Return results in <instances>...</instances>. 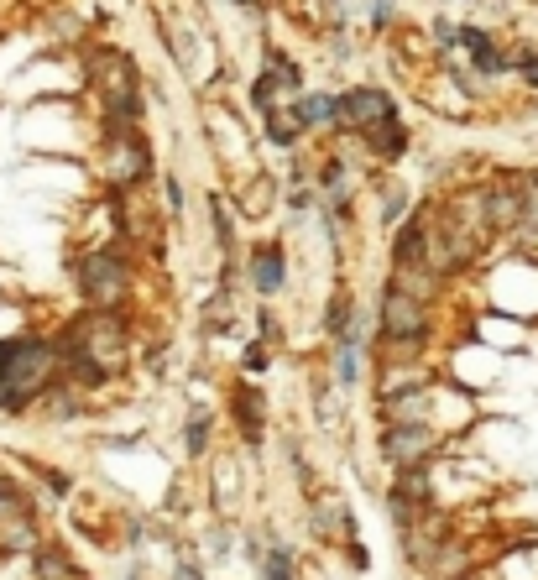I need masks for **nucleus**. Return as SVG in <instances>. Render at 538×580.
<instances>
[{
    "label": "nucleus",
    "instance_id": "f257e3e1",
    "mask_svg": "<svg viewBox=\"0 0 538 580\" xmlns=\"http://www.w3.org/2000/svg\"><path fill=\"white\" fill-rule=\"evenodd\" d=\"M74 351H79V371L84 377H100L121 361V319L95 314V319H79L74 324Z\"/></svg>",
    "mask_w": 538,
    "mask_h": 580
},
{
    "label": "nucleus",
    "instance_id": "f03ea898",
    "mask_svg": "<svg viewBox=\"0 0 538 580\" xmlns=\"http://www.w3.org/2000/svg\"><path fill=\"white\" fill-rule=\"evenodd\" d=\"M89 74L100 79V89H105V100H110L115 115H131V110H136V68H131L121 53L100 48L95 58H89Z\"/></svg>",
    "mask_w": 538,
    "mask_h": 580
},
{
    "label": "nucleus",
    "instance_id": "7ed1b4c3",
    "mask_svg": "<svg viewBox=\"0 0 538 580\" xmlns=\"http://www.w3.org/2000/svg\"><path fill=\"white\" fill-rule=\"evenodd\" d=\"M79 283L95 304H115V298L126 293V262L115 257V251H89L79 262Z\"/></svg>",
    "mask_w": 538,
    "mask_h": 580
},
{
    "label": "nucleus",
    "instance_id": "20e7f679",
    "mask_svg": "<svg viewBox=\"0 0 538 580\" xmlns=\"http://www.w3.org/2000/svg\"><path fill=\"white\" fill-rule=\"evenodd\" d=\"M340 121L371 131V126L392 121V100L382 95V89H356V95H345V100H340Z\"/></svg>",
    "mask_w": 538,
    "mask_h": 580
},
{
    "label": "nucleus",
    "instance_id": "39448f33",
    "mask_svg": "<svg viewBox=\"0 0 538 580\" xmlns=\"http://www.w3.org/2000/svg\"><path fill=\"white\" fill-rule=\"evenodd\" d=\"M382 324H387V335H418V330H424V309H418V293L387 288V298H382Z\"/></svg>",
    "mask_w": 538,
    "mask_h": 580
},
{
    "label": "nucleus",
    "instance_id": "423d86ee",
    "mask_svg": "<svg viewBox=\"0 0 538 580\" xmlns=\"http://www.w3.org/2000/svg\"><path fill=\"white\" fill-rule=\"evenodd\" d=\"M429 445H434V434H429V429L397 424V429L387 434V455L397 460V466H413V455H429Z\"/></svg>",
    "mask_w": 538,
    "mask_h": 580
},
{
    "label": "nucleus",
    "instance_id": "0eeeda50",
    "mask_svg": "<svg viewBox=\"0 0 538 580\" xmlns=\"http://www.w3.org/2000/svg\"><path fill=\"white\" fill-rule=\"evenodd\" d=\"M251 277H256V288H262V293H277V288H283V257H277L272 246H262V251H256V262H251Z\"/></svg>",
    "mask_w": 538,
    "mask_h": 580
},
{
    "label": "nucleus",
    "instance_id": "6e6552de",
    "mask_svg": "<svg viewBox=\"0 0 538 580\" xmlns=\"http://www.w3.org/2000/svg\"><path fill=\"white\" fill-rule=\"evenodd\" d=\"M330 115H340V100H324V95H303V105H298V121L303 126H324Z\"/></svg>",
    "mask_w": 538,
    "mask_h": 580
},
{
    "label": "nucleus",
    "instance_id": "1a4fd4ad",
    "mask_svg": "<svg viewBox=\"0 0 538 580\" xmlns=\"http://www.w3.org/2000/svg\"><path fill=\"white\" fill-rule=\"evenodd\" d=\"M371 147H377V152H387V157H397V152H403V126H397V121L371 126Z\"/></svg>",
    "mask_w": 538,
    "mask_h": 580
},
{
    "label": "nucleus",
    "instance_id": "9d476101",
    "mask_svg": "<svg viewBox=\"0 0 538 580\" xmlns=\"http://www.w3.org/2000/svg\"><path fill=\"white\" fill-rule=\"evenodd\" d=\"M267 136H272V142H283V147H293V142H298V121H293V115H277V110H272Z\"/></svg>",
    "mask_w": 538,
    "mask_h": 580
},
{
    "label": "nucleus",
    "instance_id": "9b49d317",
    "mask_svg": "<svg viewBox=\"0 0 538 580\" xmlns=\"http://www.w3.org/2000/svg\"><path fill=\"white\" fill-rule=\"evenodd\" d=\"M267 580H288V554H283V549L267 554Z\"/></svg>",
    "mask_w": 538,
    "mask_h": 580
},
{
    "label": "nucleus",
    "instance_id": "f8f14e48",
    "mask_svg": "<svg viewBox=\"0 0 538 580\" xmlns=\"http://www.w3.org/2000/svg\"><path fill=\"white\" fill-rule=\"evenodd\" d=\"M345 319H350V298H335V304H330V330L335 335L345 330Z\"/></svg>",
    "mask_w": 538,
    "mask_h": 580
},
{
    "label": "nucleus",
    "instance_id": "ddd939ff",
    "mask_svg": "<svg viewBox=\"0 0 538 580\" xmlns=\"http://www.w3.org/2000/svg\"><path fill=\"white\" fill-rule=\"evenodd\" d=\"M335 371H340V382H356V356L340 351V366H335Z\"/></svg>",
    "mask_w": 538,
    "mask_h": 580
},
{
    "label": "nucleus",
    "instance_id": "4468645a",
    "mask_svg": "<svg viewBox=\"0 0 538 580\" xmlns=\"http://www.w3.org/2000/svg\"><path fill=\"white\" fill-rule=\"evenodd\" d=\"M246 366H251V371L267 366V351H262V345H251V351H246Z\"/></svg>",
    "mask_w": 538,
    "mask_h": 580
},
{
    "label": "nucleus",
    "instance_id": "2eb2a0df",
    "mask_svg": "<svg viewBox=\"0 0 538 580\" xmlns=\"http://www.w3.org/2000/svg\"><path fill=\"white\" fill-rule=\"evenodd\" d=\"M392 6H397V0H377V27H382V21L392 16Z\"/></svg>",
    "mask_w": 538,
    "mask_h": 580
},
{
    "label": "nucleus",
    "instance_id": "dca6fc26",
    "mask_svg": "<svg viewBox=\"0 0 538 580\" xmlns=\"http://www.w3.org/2000/svg\"><path fill=\"white\" fill-rule=\"evenodd\" d=\"M183 580H199V575H194V570H183Z\"/></svg>",
    "mask_w": 538,
    "mask_h": 580
},
{
    "label": "nucleus",
    "instance_id": "f3484780",
    "mask_svg": "<svg viewBox=\"0 0 538 580\" xmlns=\"http://www.w3.org/2000/svg\"><path fill=\"white\" fill-rule=\"evenodd\" d=\"M236 6H256V0H236Z\"/></svg>",
    "mask_w": 538,
    "mask_h": 580
}]
</instances>
